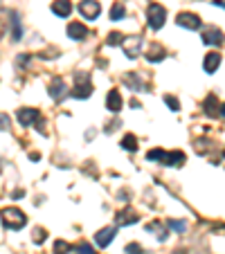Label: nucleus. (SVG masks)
<instances>
[{
  "instance_id": "nucleus-26",
  "label": "nucleus",
  "mask_w": 225,
  "mask_h": 254,
  "mask_svg": "<svg viewBox=\"0 0 225 254\" xmlns=\"http://www.w3.org/2000/svg\"><path fill=\"white\" fill-rule=\"evenodd\" d=\"M165 104H167V106H169V108H171L173 112H178V110H180V101H178L176 97H171V95H167V97H165Z\"/></svg>"
},
{
  "instance_id": "nucleus-19",
  "label": "nucleus",
  "mask_w": 225,
  "mask_h": 254,
  "mask_svg": "<svg viewBox=\"0 0 225 254\" xmlns=\"http://www.w3.org/2000/svg\"><path fill=\"white\" fill-rule=\"evenodd\" d=\"M122 79H124V83L131 90H142V79L137 77V74H133V72H126Z\"/></svg>"
},
{
  "instance_id": "nucleus-13",
  "label": "nucleus",
  "mask_w": 225,
  "mask_h": 254,
  "mask_svg": "<svg viewBox=\"0 0 225 254\" xmlns=\"http://www.w3.org/2000/svg\"><path fill=\"white\" fill-rule=\"evenodd\" d=\"M68 36H70L72 41H83V38L88 36V30H86V25H81V23H70L68 25Z\"/></svg>"
},
{
  "instance_id": "nucleus-14",
  "label": "nucleus",
  "mask_w": 225,
  "mask_h": 254,
  "mask_svg": "<svg viewBox=\"0 0 225 254\" xmlns=\"http://www.w3.org/2000/svg\"><path fill=\"white\" fill-rule=\"evenodd\" d=\"M219 65H221V54L219 52L207 54V56H205V61H203V68H205V72H207V74H214Z\"/></svg>"
},
{
  "instance_id": "nucleus-27",
  "label": "nucleus",
  "mask_w": 225,
  "mask_h": 254,
  "mask_svg": "<svg viewBox=\"0 0 225 254\" xmlns=\"http://www.w3.org/2000/svg\"><path fill=\"white\" fill-rule=\"evenodd\" d=\"M9 128H12V119H9V115L0 112V130H9Z\"/></svg>"
},
{
  "instance_id": "nucleus-25",
  "label": "nucleus",
  "mask_w": 225,
  "mask_h": 254,
  "mask_svg": "<svg viewBox=\"0 0 225 254\" xmlns=\"http://www.w3.org/2000/svg\"><path fill=\"white\" fill-rule=\"evenodd\" d=\"M167 227H171L176 232H185L187 230V223L185 220H167Z\"/></svg>"
},
{
  "instance_id": "nucleus-30",
  "label": "nucleus",
  "mask_w": 225,
  "mask_h": 254,
  "mask_svg": "<svg viewBox=\"0 0 225 254\" xmlns=\"http://www.w3.org/2000/svg\"><path fill=\"white\" fill-rule=\"evenodd\" d=\"M9 16V14L5 12V9H0V38H2V34H5V27H7V23H9V20H2V18H7Z\"/></svg>"
},
{
  "instance_id": "nucleus-33",
  "label": "nucleus",
  "mask_w": 225,
  "mask_h": 254,
  "mask_svg": "<svg viewBox=\"0 0 225 254\" xmlns=\"http://www.w3.org/2000/svg\"><path fill=\"white\" fill-rule=\"evenodd\" d=\"M219 115H221V117H225V104H221V108H219Z\"/></svg>"
},
{
  "instance_id": "nucleus-22",
  "label": "nucleus",
  "mask_w": 225,
  "mask_h": 254,
  "mask_svg": "<svg viewBox=\"0 0 225 254\" xmlns=\"http://www.w3.org/2000/svg\"><path fill=\"white\" fill-rule=\"evenodd\" d=\"M147 230H149V232H155L160 241H165V238H167V232H165V227H162L160 223H149V225H147Z\"/></svg>"
},
{
  "instance_id": "nucleus-15",
  "label": "nucleus",
  "mask_w": 225,
  "mask_h": 254,
  "mask_svg": "<svg viewBox=\"0 0 225 254\" xmlns=\"http://www.w3.org/2000/svg\"><path fill=\"white\" fill-rule=\"evenodd\" d=\"M9 16H12V20H9V23H12V41H20V38H23V25H20V18H18L16 12H12Z\"/></svg>"
},
{
  "instance_id": "nucleus-7",
  "label": "nucleus",
  "mask_w": 225,
  "mask_h": 254,
  "mask_svg": "<svg viewBox=\"0 0 225 254\" xmlns=\"http://www.w3.org/2000/svg\"><path fill=\"white\" fill-rule=\"evenodd\" d=\"M223 41H225V36L219 27H207V30L203 32V43H205V45L219 48V45H223Z\"/></svg>"
},
{
  "instance_id": "nucleus-5",
  "label": "nucleus",
  "mask_w": 225,
  "mask_h": 254,
  "mask_svg": "<svg viewBox=\"0 0 225 254\" xmlns=\"http://www.w3.org/2000/svg\"><path fill=\"white\" fill-rule=\"evenodd\" d=\"M119 45L124 48V54L129 59H135L137 54H140V50H142V38L140 36H129V38H122Z\"/></svg>"
},
{
  "instance_id": "nucleus-18",
  "label": "nucleus",
  "mask_w": 225,
  "mask_h": 254,
  "mask_svg": "<svg viewBox=\"0 0 225 254\" xmlns=\"http://www.w3.org/2000/svg\"><path fill=\"white\" fill-rule=\"evenodd\" d=\"M203 108H205V112H207L209 117H216L219 115V99H216V95H207V99H205V104H203Z\"/></svg>"
},
{
  "instance_id": "nucleus-12",
  "label": "nucleus",
  "mask_w": 225,
  "mask_h": 254,
  "mask_svg": "<svg viewBox=\"0 0 225 254\" xmlns=\"http://www.w3.org/2000/svg\"><path fill=\"white\" fill-rule=\"evenodd\" d=\"M52 12L56 14L59 18H68L72 14L70 0H54V2H52Z\"/></svg>"
},
{
  "instance_id": "nucleus-21",
  "label": "nucleus",
  "mask_w": 225,
  "mask_h": 254,
  "mask_svg": "<svg viewBox=\"0 0 225 254\" xmlns=\"http://www.w3.org/2000/svg\"><path fill=\"white\" fill-rule=\"evenodd\" d=\"M124 14H126L124 5H122V2H115V5H112V9H111V20H122V18H124Z\"/></svg>"
},
{
  "instance_id": "nucleus-10",
  "label": "nucleus",
  "mask_w": 225,
  "mask_h": 254,
  "mask_svg": "<svg viewBox=\"0 0 225 254\" xmlns=\"http://www.w3.org/2000/svg\"><path fill=\"white\" fill-rule=\"evenodd\" d=\"M115 234H117V227H104V230H99L95 234V241L99 248H108L112 243V238H115Z\"/></svg>"
},
{
  "instance_id": "nucleus-31",
  "label": "nucleus",
  "mask_w": 225,
  "mask_h": 254,
  "mask_svg": "<svg viewBox=\"0 0 225 254\" xmlns=\"http://www.w3.org/2000/svg\"><path fill=\"white\" fill-rule=\"evenodd\" d=\"M77 252H79V254H95V250L90 248L88 243H79V245H77Z\"/></svg>"
},
{
  "instance_id": "nucleus-23",
  "label": "nucleus",
  "mask_w": 225,
  "mask_h": 254,
  "mask_svg": "<svg viewBox=\"0 0 225 254\" xmlns=\"http://www.w3.org/2000/svg\"><path fill=\"white\" fill-rule=\"evenodd\" d=\"M162 158H165V151H162V148H153V151L147 153V160H151V162H162Z\"/></svg>"
},
{
  "instance_id": "nucleus-20",
  "label": "nucleus",
  "mask_w": 225,
  "mask_h": 254,
  "mask_svg": "<svg viewBox=\"0 0 225 254\" xmlns=\"http://www.w3.org/2000/svg\"><path fill=\"white\" fill-rule=\"evenodd\" d=\"M122 148H124V151H137V137L135 135H124L122 137Z\"/></svg>"
},
{
  "instance_id": "nucleus-32",
  "label": "nucleus",
  "mask_w": 225,
  "mask_h": 254,
  "mask_svg": "<svg viewBox=\"0 0 225 254\" xmlns=\"http://www.w3.org/2000/svg\"><path fill=\"white\" fill-rule=\"evenodd\" d=\"M126 254H142V248H140L137 243H129V245H126Z\"/></svg>"
},
{
  "instance_id": "nucleus-6",
  "label": "nucleus",
  "mask_w": 225,
  "mask_h": 254,
  "mask_svg": "<svg viewBox=\"0 0 225 254\" xmlns=\"http://www.w3.org/2000/svg\"><path fill=\"white\" fill-rule=\"evenodd\" d=\"M176 23L180 25V27H187V30H201V27H203V20H201V18L196 16V14H189V12L178 14Z\"/></svg>"
},
{
  "instance_id": "nucleus-3",
  "label": "nucleus",
  "mask_w": 225,
  "mask_h": 254,
  "mask_svg": "<svg viewBox=\"0 0 225 254\" xmlns=\"http://www.w3.org/2000/svg\"><path fill=\"white\" fill-rule=\"evenodd\" d=\"M147 18H149V27H151V30H160L162 25H165V20H167L165 7L158 5V2L149 5V9H147Z\"/></svg>"
},
{
  "instance_id": "nucleus-17",
  "label": "nucleus",
  "mask_w": 225,
  "mask_h": 254,
  "mask_svg": "<svg viewBox=\"0 0 225 254\" xmlns=\"http://www.w3.org/2000/svg\"><path fill=\"white\" fill-rule=\"evenodd\" d=\"M106 108H108L111 112H117L119 108H122V97H119L117 90H111V92H108V97H106Z\"/></svg>"
},
{
  "instance_id": "nucleus-29",
  "label": "nucleus",
  "mask_w": 225,
  "mask_h": 254,
  "mask_svg": "<svg viewBox=\"0 0 225 254\" xmlns=\"http://www.w3.org/2000/svg\"><path fill=\"white\" fill-rule=\"evenodd\" d=\"M45 236H48V232L43 230V227H36L34 230V243H43L45 241Z\"/></svg>"
},
{
  "instance_id": "nucleus-9",
  "label": "nucleus",
  "mask_w": 225,
  "mask_h": 254,
  "mask_svg": "<svg viewBox=\"0 0 225 254\" xmlns=\"http://www.w3.org/2000/svg\"><path fill=\"white\" fill-rule=\"evenodd\" d=\"M18 122L20 126H32L34 122H38V110L36 108H18Z\"/></svg>"
},
{
  "instance_id": "nucleus-16",
  "label": "nucleus",
  "mask_w": 225,
  "mask_h": 254,
  "mask_svg": "<svg viewBox=\"0 0 225 254\" xmlns=\"http://www.w3.org/2000/svg\"><path fill=\"white\" fill-rule=\"evenodd\" d=\"M167 56V52H165V48H162L160 43H153L151 48H149V52H147V61H162Z\"/></svg>"
},
{
  "instance_id": "nucleus-11",
  "label": "nucleus",
  "mask_w": 225,
  "mask_h": 254,
  "mask_svg": "<svg viewBox=\"0 0 225 254\" xmlns=\"http://www.w3.org/2000/svg\"><path fill=\"white\" fill-rule=\"evenodd\" d=\"M65 92H68V88H65V81H63L61 77H54L52 83H50V97L59 101L61 97L65 95Z\"/></svg>"
},
{
  "instance_id": "nucleus-1",
  "label": "nucleus",
  "mask_w": 225,
  "mask_h": 254,
  "mask_svg": "<svg viewBox=\"0 0 225 254\" xmlns=\"http://www.w3.org/2000/svg\"><path fill=\"white\" fill-rule=\"evenodd\" d=\"M0 216H2V223H5L9 230H23L25 223H27L25 214L20 212L18 207H5V209L0 212Z\"/></svg>"
},
{
  "instance_id": "nucleus-24",
  "label": "nucleus",
  "mask_w": 225,
  "mask_h": 254,
  "mask_svg": "<svg viewBox=\"0 0 225 254\" xmlns=\"http://www.w3.org/2000/svg\"><path fill=\"white\" fill-rule=\"evenodd\" d=\"M68 252H70V243H65V241L54 243V254H68Z\"/></svg>"
},
{
  "instance_id": "nucleus-8",
  "label": "nucleus",
  "mask_w": 225,
  "mask_h": 254,
  "mask_svg": "<svg viewBox=\"0 0 225 254\" xmlns=\"http://www.w3.org/2000/svg\"><path fill=\"white\" fill-rule=\"evenodd\" d=\"M115 223H117V227H126V225L137 223L135 209H133V207H126V209H122V212H117V216H115Z\"/></svg>"
},
{
  "instance_id": "nucleus-28",
  "label": "nucleus",
  "mask_w": 225,
  "mask_h": 254,
  "mask_svg": "<svg viewBox=\"0 0 225 254\" xmlns=\"http://www.w3.org/2000/svg\"><path fill=\"white\" fill-rule=\"evenodd\" d=\"M122 38H124V36L119 34V32H111V34H108V45H117V43H122Z\"/></svg>"
},
{
  "instance_id": "nucleus-2",
  "label": "nucleus",
  "mask_w": 225,
  "mask_h": 254,
  "mask_svg": "<svg viewBox=\"0 0 225 254\" xmlns=\"http://www.w3.org/2000/svg\"><path fill=\"white\" fill-rule=\"evenodd\" d=\"M90 92H93V83H90V74L86 72H79L77 79H75V88H72V97L75 99H88Z\"/></svg>"
},
{
  "instance_id": "nucleus-34",
  "label": "nucleus",
  "mask_w": 225,
  "mask_h": 254,
  "mask_svg": "<svg viewBox=\"0 0 225 254\" xmlns=\"http://www.w3.org/2000/svg\"><path fill=\"white\" fill-rule=\"evenodd\" d=\"M214 5H216V7H223V9H225V2H223V0H214Z\"/></svg>"
},
{
  "instance_id": "nucleus-4",
  "label": "nucleus",
  "mask_w": 225,
  "mask_h": 254,
  "mask_svg": "<svg viewBox=\"0 0 225 254\" xmlns=\"http://www.w3.org/2000/svg\"><path fill=\"white\" fill-rule=\"evenodd\" d=\"M79 14H81L86 20H95L101 14V5L97 0H83V2H79Z\"/></svg>"
}]
</instances>
